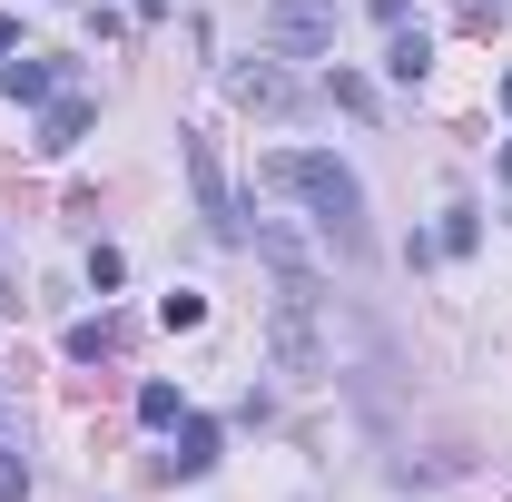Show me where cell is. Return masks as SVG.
<instances>
[{
    "mask_svg": "<svg viewBox=\"0 0 512 502\" xmlns=\"http://www.w3.org/2000/svg\"><path fill=\"white\" fill-rule=\"evenodd\" d=\"M266 188H296L335 247L365 256V188H355V168H345V158H325V148H276V158H266Z\"/></svg>",
    "mask_w": 512,
    "mask_h": 502,
    "instance_id": "6da1fadb",
    "label": "cell"
},
{
    "mask_svg": "<svg viewBox=\"0 0 512 502\" xmlns=\"http://www.w3.org/2000/svg\"><path fill=\"white\" fill-rule=\"evenodd\" d=\"M178 148H188V188H197V217H207L217 237H247V207H237V188H227V168H217V138H197V128H178Z\"/></svg>",
    "mask_w": 512,
    "mask_h": 502,
    "instance_id": "7a4b0ae2",
    "label": "cell"
},
{
    "mask_svg": "<svg viewBox=\"0 0 512 502\" xmlns=\"http://www.w3.org/2000/svg\"><path fill=\"white\" fill-rule=\"evenodd\" d=\"M247 247L266 256V266H276V306H325V276H316V256L296 247V237H286L276 217H256V227H247Z\"/></svg>",
    "mask_w": 512,
    "mask_h": 502,
    "instance_id": "3957f363",
    "label": "cell"
},
{
    "mask_svg": "<svg viewBox=\"0 0 512 502\" xmlns=\"http://www.w3.org/2000/svg\"><path fill=\"white\" fill-rule=\"evenodd\" d=\"M256 30H266V50H335V0H266L256 10Z\"/></svg>",
    "mask_w": 512,
    "mask_h": 502,
    "instance_id": "277c9868",
    "label": "cell"
},
{
    "mask_svg": "<svg viewBox=\"0 0 512 502\" xmlns=\"http://www.w3.org/2000/svg\"><path fill=\"white\" fill-rule=\"evenodd\" d=\"M266 355L286 365V375L306 384V375H325V345H316V306H276V325H266Z\"/></svg>",
    "mask_w": 512,
    "mask_h": 502,
    "instance_id": "5b68a950",
    "label": "cell"
},
{
    "mask_svg": "<svg viewBox=\"0 0 512 502\" xmlns=\"http://www.w3.org/2000/svg\"><path fill=\"white\" fill-rule=\"evenodd\" d=\"M227 99H237V109H286L296 79H286L276 60H237V69H227Z\"/></svg>",
    "mask_w": 512,
    "mask_h": 502,
    "instance_id": "8992f818",
    "label": "cell"
},
{
    "mask_svg": "<svg viewBox=\"0 0 512 502\" xmlns=\"http://www.w3.org/2000/svg\"><path fill=\"white\" fill-rule=\"evenodd\" d=\"M89 119H99V99H89V89H60V99H50V119H40V148L69 158V148L89 138Z\"/></svg>",
    "mask_w": 512,
    "mask_h": 502,
    "instance_id": "52a82bcc",
    "label": "cell"
},
{
    "mask_svg": "<svg viewBox=\"0 0 512 502\" xmlns=\"http://www.w3.org/2000/svg\"><path fill=\"white\" fill-rule=\"evenodd\" d=\"M207 463H217V424H178V453H168V463H158V473H168V483H197V473H207Z\"/></svg>",
    "mask_w": 512,
    "mask_h": 502,
    "instance_id": "ba28073f",
    "label": "cell"
},
{
    "mask_svg": "<svg viewBox=\"0 0 512 502\" xmlns=\"http://www.w3.org/2000/svg\"><path fill=\"white\" fill-rule=\"evenodd\" d=\"M0 89L10 99H60V60H30L20 50V60H0Z\"/></svg>",
    "mask_w": 512,
    "mask_h": 502,
    "instance_id": "9c48e42d",
    "label": "cell"
},
{
    "mask_svg": "<svg viewBox=\"0 0 512 502\" xmlns=\"http://www.w3.org/2000/svg\"><path fill=\"white\" fill-rule=\"evenodd\" d=\"M384 69H394V79H404V89H414V79H424V69H434V40H424V30H414V20H404V30H394V50H384Z\"/></svg>",
    "mask_w": 512,
    "mask_h": 502,
    "instance_id": "30bf717a",
    "label": "cell"
},
{
    "mask_svg": "<svg viewBox=\"0 0 512 502\" xmlns=\"http://www.w3.org/2000/svg\"><path fill=\"white\" fill-rule=\"evenodd\" d=\"M158 325H168V335H197V325H207V296H197V286H168V296H158Z\"/></svg>",
    "mask_w": 512,
    "mask_h": 502,
    "instance_id": "8fae6325",
    "label": "cell"
},
{
    "mask_svg": "<svg viewBox=\"0 0 512 502\" xmlns=\"http://www.w3.org/2000/svg\"><path fill=\"white\" fill-rule=\"evenodd\" d=\"M138 424H158V434L188 424V394H178V384H138Z\"/></svg>",
    "mask_w": 512,
    "mask_h": 502,
    "instance_id": "7c38bea8",
    "label": "cell"
},
{
    "mask_svg": "<svg viewBox=\"0 0 512 502\" xmlns=\"http://www.w3.org/2000/svg\"><path fill=\"white\" fill-rule=\"evenodd\" d=\"M109 345H119V315H89V325H69V355H79V365H99Z\"/></svg>",
    "mask_w": 512,
    "mask_h": 502,
    "instance_id": "4fadbf2b",
    "label": "cell"
},
{
    "mask_svg": "<svg viewBox=\"0 0 512 502\" xmlns=\"http://www.w3.org/2000/svg\"><path fill=\"white\" fill-rule=\"evenodd\" d=\"M325 89H335V109H355V119H365V109H375V89H365V79H355V69H335V79H325Z\"/></svg>",
    "mask_w": 512,
    "mask_h": 502,
    "instance_id": "5bb4252c",
    "label": "cell"
},
{
    "mask_svg": "<svg viewBox=\"0 0 512 502\" xmlns=\"http://www.w3.org/2000/svg\"><path fill=\"white\" fill-rule=\"evenodd\" d=\"M0 502H30V463H20L10 443H0Z\"/></svg>",
    "mask_w": 512,
    "mask_h": 502,
    "instance_id": "9a60e30c",
    "label": "cell"
},
{
    "mask_svg": "<svg viewBox=\"0 0 512 502\" xmlns=\"http://www.w3.org/2000/svg\"><path fill=\"white\" fill-rule=\"evenodd\" d=\"M119 276H128V256H119V247H89V286H99V296H109Z\"/></svg>",
    "mask_w": 512,
    "mask_h": 502,
    "instance_id": "2e32d148",
    "label": "cell"
},
{
    "mask_svg": "<svg viewBox=\"0 0 512 502\" xmlns=\"http://www.w3.org/2000/svg\"><path fill=\"white\" fill-rule=\"evenodd\" d=\"M463 20H473V30H493V20H503V0H463Z\"/></svg>",
    "mask_w": 512,
    "mask_h": 502,
    "instance_id": "e0dca14e",
    "label": "cell"
},
{
    "mask_svg": "<svg viewBox=\"0 0 512 502\" xmlns=\"http://www.w3.org/2000/svg\"><path fill=\"white\" fill-rule=\"evenodd\" d=\"M375 20H384V30H404V20H414V0H375Z\"/></svg>",
    "mask_w": 512,
    "mask_h": 502,
    "instance_id": "ac0fdd59",
    "label": "cell"
},
{
    "mask_svg": "<svg viewBox=\"0 0 512 502\" xmlns=\"http://www.w3.org/2000/svg\"><path fill=\"white\" fill-rule=\"evenodd\" d=\"M10 50H20V20H10V10H0V60H10Z\"/></svg>",
    "mask_w": 512,
    "mask_h": 502,
    "instance_id": "d6986e66",
    "label": "cell"
},
{
    "mask_svg": "<svg viewBox=\"0 0 512 502\" xmlns=\"http://www.w3.org/2000/svg\"><path fill=\"white\" fill-rule=\"evenodd\" d=\"M128 10H138V20H168V0H128Z\"/></svg>",
    "mask_w": 512,
    "mask_h": 502,
    "instance_id": "ffe728a7",
    "label": "cell"
},
{
    "mask_svg": "<svg viewBox=\"0 0 512 502\" xmlns=\"http://www.w3.org/2000/svg\"><path fill=\"white\" fill-rule=\"evenodd\" d=\"M503 178H512V148H503Z\"/></svg>",
    "mask_w": 512,
    "mask_h": 502,
    "instance_id": "44dd1931",
    "label": "cell"
}]
</instances>
